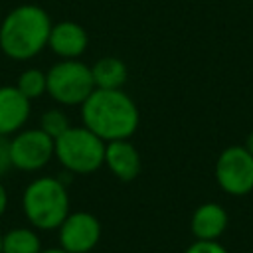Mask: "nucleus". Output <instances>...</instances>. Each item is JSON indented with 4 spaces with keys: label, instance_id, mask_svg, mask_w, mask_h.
I'll return each instance as SVG.
<instances>
[{
    "label": "nucleus",
    "instance_id": "nucleus-15",
    "mask_svg": "<svg viewBox=\"0 0 253 253\" xmlns=\"http://www.w3.org/2000/svg\"><path fill=\"white\" fill-rule=\"evenodd\" d=\"M14 85H16L18 91H20L26 99H30V101H36V99H40V97H43V95L47 93L45 71H42V69H38V67H26V69L18 75V79H16Z\"/></svg>",
    "mask_w": 253,
    "mask_h": 253
},
{
    "label": "nucleus",
    "instance_id": "nucleus-17",
    "mask_svg": "<svg viewBox=\"0 0 253 253\" xmlns=\"http://www.w3.org/2000/svg\"><path fill=\"white\" fill-rule=\"evenodd\" d=\"M184 253H229L219 241H200L196 239L192 245L186 247Z\"/></svg>",
    "mask_w": 253,
    "mask_h": 253
},
{
    "label": "nucleus",
    "instance_id": "nucleus-2",
    "mask_svg": "<svg viewBox=\"0 0 253 253\" xmlns=\"http://www.w3.org/2000/svg\"><path fill=\"white\" fill-rule=\"evenodd\" d=\"M47 10L38 4H20L0 22V51L12 61H30L47 47L51 32Z\"/></svg>",
    "mask_w": 253,
    "mask_h": 253
},
{
    "label": "nucleus",
    "instance_id": "nucleus-10",
    "mask_svg": "<svg viewBox=\"0 0 253 253\" xmlns=\"http://www.w3.org/2000/svg\"><path fill=\"white\" fill-rule=\"evenodd\" d=\"M32 115V101L16 85H0V136H12L22 130Z\"/></svg>",
    "mask_w": 253,
    "mask_h": 253
},
{
    "label": "nucleus",
    "instance_id": "nucleus-6",
    "mask_svg": "<svg viewBox=\"0 0 253 253\" xmlns=\"http://www.w3.org/2000/svg\"><path fill=\"white\" fill-rule=\"evenodd\" d=\"M12 168L20 172H40L53 160V138L40 126H24L8 138Z\"/></svg>",
    "mask_w": 253,
    "mask_h": 253
},
{
    "label": "nucleus",
    "instance_id": "nucleus-22",
    "mask_svg": "<svg viewBox=\"0 0 253 253\" xmlns=\"http://www.w3.org/2000/svg\"><path fill=\"white\" fill-rule=\"evenodd\" d=\"M0 253H2V233H0Z\"/></svg>",
    "mask_w": 253,
    "mask_h": 253
},
{
    "label": "nucleus",
    "instance_id": "nucleus-16",
    "mask_svg": "<svg viewBox=\"0 0 253 253\" xmlns=\"http://www.w3.org/2000/svg\"><path fill=\"white\" fill-rule=\"evenodd\" d=\"M38 126H40L45 134H49L51 138H57L59 134H63V132L71 126V121H69L67 113L63 111V107L57 105V107L45 109V111L40 115Z\"/></svg>",
    "mask_w": 253,
    "mask_h": 253
},
{
    "label": "nucleus",
    "instance_id": "nucleus-14",
    "mask_svg": "<svg viewBox=\"0 0 253 253\" xmlns=\"http://www.w3.org/2000/svg\"><path fill=\"white\" fill-rule=\"evenodd\" d=\"M42 239L32 227H12L2 233V253H40Z\"/></svg>",
    "mask_w": 253,
    "mask_h": 253
},
{
    "label": "nucleus",
    "instance_id": "nucleus-5",
    "mask_svg": "<svg viewBox=\"0 0 253 253\" xmlns=\"http://www.w3.org/2000/svg\"><path fill=\"white\" fill-rule=\"evenodd\" d=\"M47 93L59 107H81L83 101L95 91L91 65L81 59H59L47 71Z\"/></svg>",
    "mask_w": 253,
    "mask_h": 253
},
{
    "label": "nucleus",
    "instance_id": "nucleus-9",
    "mask_svg": "<svg viewBox=\"0 0 253 253\" xmlns=\"http://www.w3.org/2000/svg\"><path fill=\"white\" fill-rule=\"evenodd\" d=\"M47 47L59 59H81V55L89 47L87 30L73 20L55 22V24H51Z\"/></svg>",
    "mask_w": 253,
    "mask_h": 253
},
{
    "label": "nucleus",
    "instance_id": "nucleus-13",
    "mask_svg": "<svg viewBox=\"0 0 253 253\" xmlns=\"http://www.w3.org/2000/svg\"><path fill=\"white\" fill-rule=\"evenodd\" d=\"M91 75L95 89H123L128 79V69L121 57L105 55L91 65Z\"/></svg>",
    "mask_w": 253,
    "mask_h": 253
},
{
    "label": "nucleus",
    "instance_id": "nucleus-21",
    "mask_svg": "<svg viewBox=\"0 0 253 253\" xmlns=\"http://www.w3.org/2000/svg\"><path fill=\"white\" fill-rule=\"evenodd\" d=\"M40 253H67V251L61 247H49V249H42Z\"/></svg>",
    "mask_w": 253,
    "mask_h": 253
},
{
    "label": "nucleus",
    "instance_id": "nucleus-7",
    "mask_svg": "<svg viewBox=\"0 0 253 253\" xmlns=\"http://www.w3.org/2000/svg\"><path fill=\"white\" fill-rule=\"evenodd\" d=\"M215 182L229 196H245L253 190V156L245 146H227L215 160Z\"/></svg>",
    "mask_w": 253,
    "mask_h": 253
},
{
    "label": "nucleus",
    "instance_id": "nucleus-1",
    "mask_svg": "<svg viewBox=\"0 0 253 253\" xmlns=\"http://www.w3.org/2000/svg\"><path fill=\"white\" fill-rule=\"evenodd\" d=\"M79 109L81 125L105 142L130 138L140 123L134 99L123 89H95Z\"/></svg>",
    "mask_w": 253,
    "mask_h": 253
},
{
    "label": "nucleus",
    "instance_id": "nucleus-18",
    "mask_svg": "<svg viewBox=\"0 0 253 253\" xmlns=\"http://www.w3.org/2000/svg\"><path fill=\"white\" fill-rule=\"evenodd\" d=\"M12 170V162H10V144H8V136H0V178L6 176Z\"/></svg>",
    "mask_w": 253,
    "mask_h": 253
},
{
    "label": "nucleus",
    "instance_id": "nucleus-12",
    "mask_svg": "<svg viewBox=\"0 0 253 253\" xmlns=\"http://www.w3.org/2000/svg\"><path fill=\"white\" fill-rule=\"evenodd\" d=\"M227 211L215 202H206L194 210L190 217V231L200 241H217L227 229Z\"/></svg>",
    "mask_w": 253,
    "mask_h": 253
},
{
    "label": "nucleus",
    "instance_id": "nucleus-20",
    "mask_svg": "<svg viewBox=\"0 0 253 253\" xmlns=\"http://www.w3.org/2000/svg\"><path fill=\"white\" fill-rule=\"evenodd\" d=\"M245 148H247V152L253 156V130L249 132V136H247V140H245Z\"/></svg>",
    "mask_w": 253,
    "mask_h": 253
},
{
    "label": "nucleus",
    "instance_id": "nucleus-8",
    "mask_svg": "<svg viewBox=\"0 0 253 253\" xmlns=\"http://www.w3.org/2000/svg\"><path fill=\"white\" fill-rule=\"evenodd\" d=\"M101 231V221L91 211H69L57 227V241L67 253H89L97 247Z\"/></svg>",
    "mask_w": 253,
    "mask_h": 253
},
{
    "label": "nucleus",
    "instance_id": "nucleus-11",
    "mask_svg": "<svg viewBox=\"0 0 253 253\" xmlns=\"http://www.w3.org/2000/svg\"><path fill=\"white\" fill-rule=\"evenodd\" d=\"M103 166L109 168V172L121 180V182H132L140 170H142V156L138 148L126 140H111L105 144V162Z\"/></svg>",
    "mask_w": 253,
    "mask_h": 253
},
{
    "label": "nucleus",
    "instance_id": "nucleus-3",
    "mask_svg": "<svg viewBox=\"0 0 253 253\" xmlns=\"http://www.w3.org/2000/svg\"><path fill=\"white\" fill-rule=\"evenodd\" d=\"M22 211L34 229H57L71 211L69 192L63 180L55 176L34 178L22 192Z\"/></svg>",
    "mask_w": 253,
    "mask_h": 253
},
{
    "label": "nucleus",
    "instance_id": "nucleus-4",
    "mask_svg": "<svg viewBox=\"0 0 253 253\" xmlns=\"http://www.w3.org/2000/svg\"><path fill=\"white\" fill-rule=\"evenodd\" d=\"M105 140L83 125H71L63 134L53 138V158L69 174L87 176L97 172L105 162Z\"/></svg>",
    "mask_w": 253,
    "mask_h": 253
},
{
    "label": "nucleus",
    "instance_id": "nucleus-19",
    "mask_svg": "<svg viewBox=\"0 0 253 253\" xmlns=\"http://www.w3.org/2000/svg\"><path fill=\"white\" fill-rule=\"evenodd\" d=\"M6 210H8V190L0 180V217L6 213Z\"/></svg>",
    "mask_w": 253,
    "mask_h": 253
}]
</instances>
